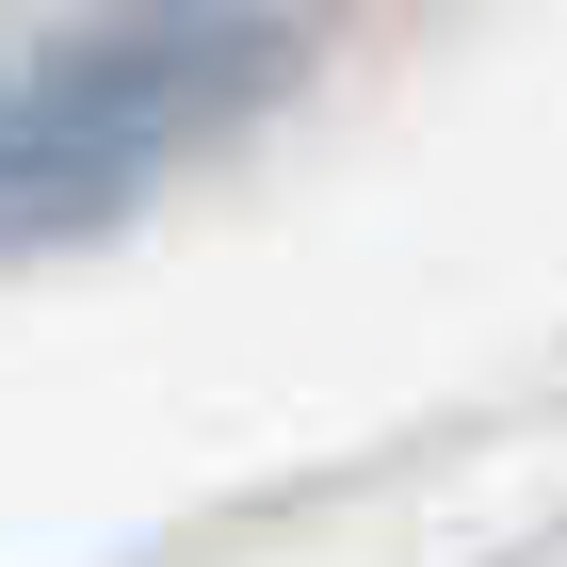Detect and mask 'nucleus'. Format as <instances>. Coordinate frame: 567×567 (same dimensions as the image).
I'll return each mask as SVG.
<instances>
[{"mask_svg": "<svg viewBox=\"0 0 567 567\" xmlns=\"http://www.w3.org/2000/svg\"><path fill=\"white\" fill-rule=\"evenodd\" d=\"M260 65H276V17H244V0H146V17H97V33L0 65V260L131 212L212 114L260 97Z\"/></svg>", "mask_w": 567, "mask_h": 567, "instance_id": "obj_1", "label": "nucleus"}]
</instances>
